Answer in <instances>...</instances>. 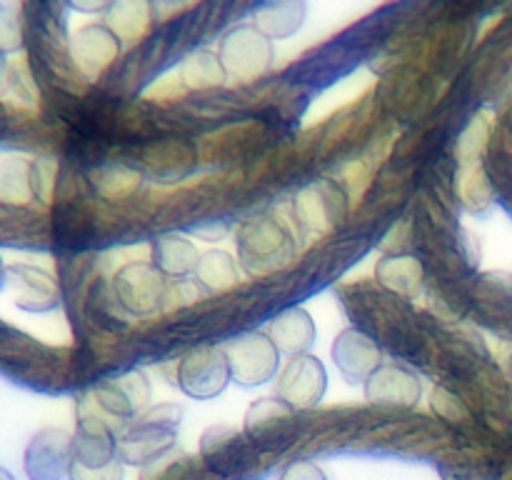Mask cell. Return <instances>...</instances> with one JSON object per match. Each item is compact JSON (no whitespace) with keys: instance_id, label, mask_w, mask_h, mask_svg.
Listing matches in <instances>:
<instances>
[{"instance_id":"cell-15","label":"cell","mask_w":512,"mask_h":480,"mask_svg":"<svg viewBox=\"0 0 512 480\" xmlns=\"http://www.w3.org/2000/svg\"><path fill=\"white\" fill-rule=\"evenodd\" d=\"M423 385L418 373L403 363H383L368 380H365V398L373 405L388 408H413L418 405Z\"/></svg>"},{"instance_id":"cell-12","label":"cell","mask_w":512,"mask_h":480,"mask_svg":"<svg viewBox=\"0 0 512 480\" xmlns=\"http://www.w3.org/2000/svg\"><path fill=\"white\" fill-rule=\"evenodd\" d=\"M70 58L83 80H98L120 58V38L108 25L90 23L70 40Z\"/></svg>"},{"instance_id":"cell-21","label":"cell","mask_w":512,"mask_h":480,"mask_svg":"<svg viewBox=\"0 0 512 480\" xmlns=\"http://www.w3.org/2000/svg\"><path fill=\"white\" fill-rule=\"evenodd\" d=\"M200 255L193 240L183 238L178 233H165L153 240V265L163 275L170 278H183V275L195 273Z\"/></svg>"},{"instance_id":"cell-2","label":"cell","mask_w":512,"mask_h":480,"mask_svg":"<svg viewBox=\"0 0 512 480\" xmlns=\"http://www.w3.org/2000/svg\"><path fill=\"white\" fill-rule=\"evenodd\" d=\"M183 408L180 405H158L148 413L138 415L118 430V455L128 465H153L168 455L175 445Z\"/></svg>"},{"instance_id":"cell-28","label":"cell","mask_w":512,"mask_h":480,"mask_svg":"<svg viewBox=\"0 0 512 480\" xmlns=\"http://www.w3.org/2000/svg\"><path fill=\"white\" fill-rule=\"evenodd\" d=\"M25 8L0 3V53H13L25 45Z\"/></svg>"},{"instance_id":"cell-16","label":"cell","mask_w":512,"mask_h":480,"mask_svg":"<svg viewBox=\"0 0 512 480\" xmlns=\"http://www.w3.org/2000/svg\"><path fill=\"white\" fill-rule=\"evenodd\" d=\"M333 360L350 383H360L383 365V353L378 340L363 328H345L333 343Z\"/></svg>"},{"instance_id":"cell-4","label":"cell","mask_w":512,"mask_h":480,"mask_svg":"<svg viewBox=\"0 0 512 480\" xmlns=\"http://www.w3.org/2000/svg\"><path fill=\"white\" fill-rule=\"evenodd\" d=\"M300 413L280 398H260L245 413L243 433L258 453H283L300 438Z\"/></svg>"},{"instance_id":"cell-7","label":"cell","mask_w":512,"mask_h":480,"mask_svg":"<svg viewBox=\"0 0 512 480\" xmlns=\"http://www.w3.org/2000/svg\"><path fill=\"white\" fill-rule=\"evenodd\" d=\"M85 398L105 420H118L120 425L130 423L140 415V410L150 400V383L143 370H128V373L103 378L93 385L90 395Z\"/></svg>"},{"instance_id":"cell-19","label":"cell","mask_w":512,"mask_h":480,"mask_svg":"<svg viewBox=\"0 0 512 480\" xmlns=\"http://www.w3.org/2000/svg\"><path fill=\"white\" fill-rule=\"evenodd\" d=\"M195 163V150L190 145L170 140V143L150 145L143 155V170L160 183H170L190 173Z\"/></svg>"},{"instance_id":"cell-9","label":"cell","mask_w":512,"mask_h":480,"mask_svg":"<svg viewBox=\"0 0 512 480\" xmlns=\"http://www.w3.org/2000/svg\"><path fill=\"white\" fill-rule=\"evenodd\" d=\"M230 380L233 375H230L228 358L220 345H198V348L188 350L178 363V385L190 398H215L228 388Z\"/></svg>"},{"instance_id":"cell-26","label":"cell","mask_w":512,"mask_h":480,"mask_svg":"<svg viewBox=\"0 0 512 480\" xmlns=\"http://www.w3.org/2000/svg\"><path fill=\"white\" fill-rule=\"evenodd\" d=\"M150 13L153 5L148 3H115L108 8L105 25L118 35L120 43H135L150 25Z\"/></svg>"},{"instance_id":"cell-8","label":"cell","mask_w":512,"mask_h":480,"mask_svg":"<svg viewBox=\"0 0 512 480\" xmlns=\"http://www.w3.org/2000/svg\"><path fill=\"white\" fill-rule=\"evenodd\" d=\"M223 350L230 365V375L235 383L245 385V388L268 383L278 373L280 350L275 348L268 333H260V330L243 333L223 345Z\"/></svg>"},{"instance_id":"cell-32","label":"cell","mask_w":512,"mask_h":480,"mask_svg":"<svg viewBox=\"0 0 512 480\" xmlns=\"http://www.w3.org/2000/svg\"><path fill=\"white\" fill-rule=\"evenodd\" d=\"M0 480H15V478H13V473H10V470L0 468Z\"/></svg>"},{"instance_id":"cell-1","label":"cell","mask_w":512,"mask_h":480,"mask_svg":"<svg viewBox=\"0 0 512 480\" xmlns=\"http://www.w3.org/2000/svg\"><path fill=\"white\" fill-rule=\"evenodd\" d=\"M70 480H123L118 430L93 408L88 398L78 405V430L70 453Z\"/></svg>"},{"instance_id":"cell-20","label":"cell","mask_w":512,"mask_h":480,"mask_svg":"<svg viewBox=\"0 0 512 480\" xmlns=\"http://www.w3.org/2000/svg\"><path fill=\"white\" fill-rule=\"evenodd\" d=\"M35 198L33 160L8 158L0 160V205L25 210Z\"/></svg>"},{"instance_id":"cell-5","label":"cell","mask_w":512,"mask_h":480,"mask_svg":"<svg viewBox=\"0 0 512 480\" xmlns=\"http://www.w3.org/2000/svg\"><path fill=\"white\" fill-rule=\"evenodd\" d=\"M200 460L215 478L235 480L248 475L258 465V450L243 430L220 423L210 425L200 438Z\"/></svg>"},{"instance_id":"cell-13","label":"cell","mask_w":512,"mask_h":480,"mask_svg":"<svg viewBox=\"0 0 512 480\" xmlns=\"http://www.w3.org/2000/svg\"><path fill=\"white\" fill-rule=\"evenodd\" d=\"M73 438L60 428H45L25 448V475L30 480H63L70 470Z\"/></svg>"},{"instance_id":"cell-11","label":"cell","mask_w":512,"mask_h":480,"mask_svg":"<svg viewBox=\"0 0 512 480\" xmlns=\"http://www.w3.org/2000/svg\"><path fill=\"white\" fill-rule=\"evenodd\" d=\"M165 275L150 263H130L115 275V303L135 315H148L165 303Z\"/></svg>"},{"instance_id":"cell-22","label":"cell","mask_w":512,"mask_h":480,"mask_svg":"<svg viewBox=\"0 0 512 480\" xmlns=\"http://www.w3.org/2000/svg\"><path fill=\"white\" fill-rule=\"evenodd\" d=\"M375 273H378V280L390 293H395L403 300L418 295L420 285H423V265L415 258H410V255H390V258H383Z\"/></svg>"},{"instance_id":"cell-30","label":"cell","mask_w":512,"mask_h":480,"mask_svg":"<svg viewBox=\"0 0 512 480\" xmlns=\"http://www.w3.org/2000/svg\"><path fill=\"white\" fill-rule=\"evenodd\" d=\"M10 125H13V118H10V110L5 108L3 103H0V143H5V140H8Z\"/></svg>"},{"instance_id":"cell-29","label":"cell","mask_w":512,"mask_h":480,"mask_svg":"<svg viewBox=\"0 0 512 480\" xmlns=\"http://www.w3.org/2000/svg\"><path fill=\"white\" fill-rule=\"evenodd\" d=\"M280 480H328L325 478L323 468L313 460H293V463L285 465V470L280 473Z\"/></svg>"},{"instance_id":"cell-27","label":"cell","mask_w":512,"mask_h":480,"mask_svg":"<svg viewBox=\"0 0 512 480\" xmlns=\"http://www.w3.org/2000/svg\"><path fill=\"white\" fill-rule=\"evenodd\" d=\"M93 185L103 198H118L123 200L125 195L135 193L140 185V170L130 168V165H110V168H100L93 173Z\"/></svg>"},{"instance_id":"cell-10","label":"cell","mask_w":512,"mask_h":480,"mask_svg":"<svg viewBox=\"0 0 512 480\" xmlns=\"http://www.w3.org/2000/svg\"><path fill=\"white\" fill-rule=\"evenodd\" d=\"M328 390V373L315 355H293L278 375L275 393L298 413L315 408Z\"/></svg>"},{"instance_id":"cell-17","label":"cell","mask_w":512,"mask_h":480,"mask_svg":"<svg viewBox=\"0 0 512 480\" xmlns=\"http://www.w3.org/2000/svg\"><path fill=\"white\" fill-rule=\"evenodd\" d=\"M5 283L13 290L18 308L30 310V313L53 310L60 303L58 280L33 265H10L5 270Z\"/></svg>"},{"instance_id":"cell-3","label":"cell","mask_w":512,"mask_h":480,"mask_svg":"<svg viewBox=\"0 0 512 480\" xmlns=\"http://www.w3.org/2000/svg\"><path fill=\"white\" fill-rule=\"evenodd\" d=\"M235 245L245 270L253 275L275 273L295 255V243L288 230L268 215L243 220L235 233Z\"/></svg>"},{"instance_id":"cell-33","label":"cell","mask_w":512,"mask_h":480,"mask_svg":"<svg viewBox=\"0 0 512 480\" xmlns=\"http://www.w3.org/2000/svg\"><path fill=\"white\" fill-rule=\"evenodd\" d=\"M5 270H8V268H5V265H3V260H0V285L5 283Z\"/></svg>"},{"instance_id":"cell-18","label":"cell","mask_w":512,"mask_h":480,"mask_svg":"<svg viewBox=\"0 0 512 480\" xmlns=\"http://www.w3.org/2000/svg\"><path fill=\"white\" fill-rule=\"evenodd\" d=\"M315 335H318V330H315L313 318H310L308 310L298 308V305L275 315L268 328V338L273 340L275 348L280 353H288L290 358L308 353L315 343Z\"/></svg>"},{"instance_id":"cell-24","label":"cell","mask_w":512,"mask_h":480,"mask_svg":"<svg viewBox=\"0 0 512 480\" xmlns=\"http://www.w3.org/2000/svg\"><path fill=\"white\" fill-rule=\"evenodd\" d=\"M195 283L208 293H225L238 285V263L225 250H208L195 265Z\"/></svg>"},{"instance_id":"cell-14","label":"cell","mask_w":512,"mask_h":480,"mask_svg":"<svg viewBox=\"0 0 512 480\" xmlns=\"http://www.w3.org/2000/svg\"><path fill=\"white\" fill-rule=\"evenodd\" d=\"M345 210H348V203H345L343 190L330 180L308 185L295 198V220L300 223V228L310 230V233H325V230L335 228L343 220Z\"/></svg>"},{"instance_id":"cell-25","label":"cell","mask_w":512,"mask_h":480,"mask_svg":"<svg viewBox=\"0 0 512 480\" xmlns=\"http://www.w3.org/2000/svg\"><path fill=\"white\" fill-rule=\"evenodd\" d=\"M180 78L188 88L193 90H210L218 88L225 83L228 73H225V65L220 60L218 53H210V50H195L180 65Z\"/></svg>"},{"instance_id":"cell-31","label":"cell","mask_w":512,"mask_h":480,"mask_svg":"<svg viewBox=\"0 0 512 480\" xmlns=\"http://www.w3.org/2000/svg\"><path fill=\"white\" fill-rule=\"evenodd\" d=\"M5 75H8V68H5L3 53H0V85H5Z\"/></svg>"},{"instance_id":"cell-6","label":"cell","mask_w":512,"mask_h":480,"mask_svg":"<svg viewBox=\"0 0 512 480\" xmlns=\"http://www.w3.org/2000/svg\"><path fill=\"white\" fill-rule=\"evenodd\" d=\"M220 60L225 73L240 83H253L263 78L273 65V43L255 25H238L220 43Z\"/></svg>"},{"instance_id":"cell-23","label":"cell","mask_w":512,"mask_h":480,"mask_svg":"<svg viewBox=\"0 0 512 480\" xmlns=\"http://www.w3.org/2000/svg\"><path fill=\"white\" fill-rule=\"evenodd\" d=\"M305 3L298 0H278L265 3L255 10V28L263 30L268 38H288L303 25Z\"/></svg>"}]
</instances>
